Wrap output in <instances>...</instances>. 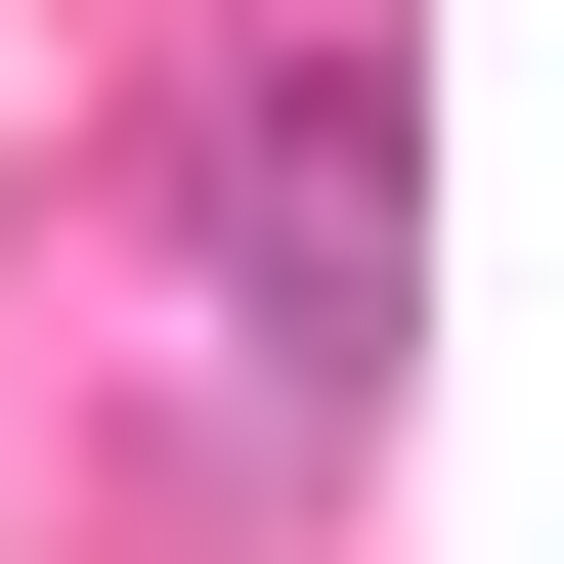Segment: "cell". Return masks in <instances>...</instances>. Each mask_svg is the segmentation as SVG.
Listing matches in <instances>:
<instances>
[{"label":"cell","instance_id":"1","mask_svg":"<svg viewBox=\"0 0 564 564\" xmlns=\"http://www.w3.org/2000/svg\"><path fill=\"white\" fill-rule=\"evenodd\" d=\"M174 304L261 348V434H391V348H434V87L348 44V0L174 87Z\"/></svg>","mask_w":564,"mask_h":564}]
</instances>
